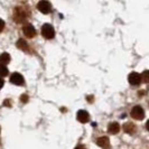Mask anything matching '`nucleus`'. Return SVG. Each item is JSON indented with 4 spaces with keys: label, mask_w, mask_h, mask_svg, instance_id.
<instances>
[{
    "label": "nucleus",
    "mask_w": 149,
    "mask_h": 149,
    "mask_svg": "<svg viewBox=\"0 0 149 149\" xmlns=\"http://www.w3.org/2000/svg\"><path fill=\"white\" fill-rule=\"evenodd\" d=\"M27 16H28V14H27L26 9L16 8L15 11H14V20H16L17 22H22L27 18Z\"/></svg>",
    "instance_id": "f257e3e1"
},
{
    "label": "nucleus",
    "mask_w": 149,
    "mask_h": 149,
    "mask_svg": "<svg viewBox=\"0 0 149 149\" xmlns=\"http://www.w3.org/2000/svg\"><path fill=\"white\" fill-rule=\"evenodd\" d=\"M42 34L46 39H52L55 36V30L53 28L52 25L49 24H45L42 27Z\"/></svg>",
    "instance_id": "f03ea898"
},
{
    "label": "nucleus",
    "mask_w": 149,
    "mask_h": 149,
    "mask_svg": "<svg viewBox=\"0 0 149 149\" xmlns=\"http://www.w3.org/2000/svg\"><path fill=\"white\" fill-rule=\"evenodd\" d=\"M131 117L136 120H142L143 117H145V111H143V109H142L141 107H139V105L134 107V109L131 110Z\"/></svg>",
    "instance_id": "7ed1b4c3"
},
{
    "label": "nucleus",
    "mask_w": 149,
    "mask_h": 149,
    "mask_svg": "<svg viewBox=\"0 0 149 149\" xmlns=\"http://www.w3.org/2000/svg\"><path fill=\"white\" fill-rule=\"evenodd\" d=\"M37 8L42 14H48V13H51V10H52V5H51L48 1L43 0V1H39V2H38Z\"/></svg>",
    "instance_id": "20e7f679"
},
{
    "label": "nucleus",
    "mask_w": 149,
    "mask_h": 149,
    "mask_svg": "<svg viewBox=\"0 0 149 149\" xmlns=\"http://www.w3.org/2000/svg\"><path fill=\"white\" fill-rule=\"evenodd\" d=\"M128 80H129V83L131 85H138L141 82V76H140V74H138L137 72H132V73L129 74Z\"/></svg>",
    "instance_id": "39448f33"
},
{
    "label": "nucleus",
    "mask_w": 149,
    "mask_h": 149,
    "mask_svg": "<svg viewBox=\"0 0 149 149\" xmlns=\"http://www.w3.org/2000/svg\"><path fill=\"white\" fill-rule=\"evenodd\" d=\"M22 33L25 34V36L28 38H33L36 35V30L31 25H26L22 27Z\"/></svg>",
    "instance_id": "423d86ee"
},
{
    "label": "nucleus",
    "mask_w": 149,
    "mask_h": 149,
    "mask_svg": "<svg viewBox=\"0 0 149 149\" xmlns=\"http://www.w3.org/2000/svg\"><path fill=\"white\" fill-rule=\"evenodd\" d=\"M10 82L15 85H22L24 84V77L19 73H14L10 76Z\"/></svg>",
    "instance_id": "0eeeda50"
},
{
    "label": "nucleus",
    "mask_w": 149,
    "mask_h": 149,
    "mask_svg": "<svg viewBox=\"0 0 149 149\" xmlns=\"http://www.w3.org/2000/svg\"><path fill=\"white\" fill-rule=\"evenodd\" d=\"M76 118H77V120H79L81 123H85V122L89 121L90 116L85 110H80V111L77 112V114H76Z\"/></svg>",
    "instance_id": "6e6552de"
},
{
    "label": "nucleus",
    "mask_w": 149,
    "mask_h": 149,
    "mask_svg": "<svg viewBox=\"0 0 149 149\" xmlns=\"http://www.w3.org/2000/svg\"><path fill=\"white\" fill-rule=\"evenodd\" d=\"M97 143L101 147V148L109 149L110 148V140L108 137H101V138H97Z\"/></svg>",
    "instance_id": "1a4fd4ad"
},
{
    "label": "nucleus",
    "mask_w": 149,
    "mask_h": 149,
    "mask_svg": "<svg viewBox=\"0 0 149 149\" xmlns=\"http://www.w3.org/2000/svg\"><path fill=\"white\" fill-rule=\"evenodd\" d=\"M120 130V126L119 123H117V122H112L109 125V128H108V131L110 132V134H118Z\"/></svg>",
    "instance_id": "9d476101"
},
{
    "label": "nucleus",
    "mask_w": 149,
    "mask_h": 149,
    "mask_svg": "<svg viewBox=\"0 0 149 149\" xmlns=\"http://www.w3.org/2000/svg\"><path fill=\"white\" fill-rule=\"evenodd\" d=\"M9 62H10V55L8 53H2L0 55V63H1V65L6 66V64H8Z\"/></svg>",
    "instance_id": "9b49d317"
},
{
    "label": "nucleus",
    "mask_w": 149,
    "mask_h": 149,
    "mask_svg": "<svg viewBox=\"0 0 149 149\" xmlns=\"http://www.w3.org/2000/svg\"><path fill=\"white\" fill-rule=\"evenodd\" d=\"M123 130L127 132V134H134L136 131V127H134V123H126L123 126Z\"/></svg>",
    "instance_id": "f8f14e48"
},
{
    "label": "nucleus",
    "mask_w": 149,
    "mask_h": 149,
    "mask_svg": "<svg viewBox=\"0 0 149 149\" xmlns=\"http://www.w3.org/2000/svg\"><path fill=\"white\" fill-rule=\"evenodd\" d=\"M17 47L22 49V51H28V45H27V43L24 39H19L17 42Z\"/></svg>",
    "instance_id": "ddd939ff"
},
{
    "label": "nucleus",
    "mask_w": 149,
    "mask_h": 149,
    "mask_svg": "<svg viewBox=\"0 0 149 149\" xmlns=\"http://www.w3.org/2000/svg\"><path fill=\"white\" fill-rule=\"evenodd\" d=\"M8 74V68L5 65L0 64V76H6Z\"/></svg>",
    "instance_id": "4468645a"
},
{
    "label": "nucleus",
    "mask_w": 149,
    "mask_h": 149,
    "mask_svg": "<svg viewBox=\"0 0 149 149\" xmlns=\"http://www.w3.org/2000/svg\"><path fill=\"white\" fill-rule=\"evenodd\" d=\"M141 76V80H143V82H148V71H145Z\"/></svg>",
    "instance_id": "2eb2a0df"
},
{
    "label": "nucleus",
    "mask_w": 149,
    "mask_h": 149,
    "mask_svg": "<svg viewBox=\"0 0 149 149\" xmlns=\"http://www.w3.org/2000/svg\"><path fill=\"white\" fill-rule=\"evenodd\" d=\"M3 27H5V22L0 18V33L2 31V29H3Z\"/></svg>",
    "instance_id": "dca6fc26"
},
{
    "label": "nucleus",
    "mask_w": 149,
    "mask_h": 149,
    "mask_svg": "<svg viewBox=\"0 0 149 149\" xmlns=\"http://www.w3.org/2000/svg\"><path fill=\"white\" fill-rule=\"evenodd\" d=\"M20 99H22V102H25V103L28 101V97H27V95H22Z\"/></svg>",
    "instance_id": "f3484780"
},
{
    "label": "nucleus",
    "mask_w": 149,
    "mask_h": 149,
    "mask_svg": "<svg viewBox=\"0 0 149 149\" xmlns=\"http://www.w3.org/2000/svg\"><path fill=\"white\" fill-rule=\"evenodd\" d=\"M75 149H86V148H85L83 145H79V146H77V147H76Z\"/></svg>",
    "instance_id": "a211bd4d"
},
{
    "label": "nucleus",
    "mask_w": 149,
    "mask_h": 149,
    "mask_svg": "<svg viewBox=\"0 0 149 149\" xmlns=\"http://www.w3.org/2000/svg\"><path fill=\"white\" fill-rule=\"evenodd\" d=\"M2 86H3V80H2L1 77H0V89H1Z\"/></svg>",
    "instance_id": "6ab92c4d"
}]
</instances>
